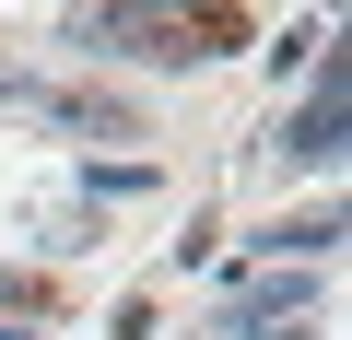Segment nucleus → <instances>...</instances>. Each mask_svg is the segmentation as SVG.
<instances>
[{
  "mask_svg": "<svg viewBox=\"0 0 352 340\" xmlns=\"http://www.w3.org/2000/svg\"><path fill=\"white\" fill-rule=\"evenodd\" d=\"M0 94L36 106V117H59V129H82V141H141V117L118 94H94V82H24V71H0Z\"/></svg>",
  "mask_w": 352,
  "mask_h": 340,
  "instance_id": "1",
  "label": "nucleus"
},
{
  "mask_svg": "<svg viewBox=\"0 0 352 340\" xmlns=\"http://www.w3.org/2000/svg\"><path fill=\"white\" fill-rule=\"evenodd\" d=\"M305 317H317V270H258V282L223 305L235 340H258V328H305Z\"/></svg>",
  "mask_w": 352,
  "mask_h": 340,
  "instance_id": "2",
  "label": "nucleus"
},
{
  "mask_svg": "<svg viewBox=\"0 0 352 340\" xmlns=\"http://www.w3.org/2000/svg\"><path fill=\"white\" fill-rule=\"evenodd\" d=\"M282 164H340V59L317 71V94H305V117H282V141H270Z\"/></svg>",
  "mask_w": 352,
  "mask_h": 340,
  "instance_id": "3",
  "label": "nucleus"
},
{
  "mask_svg": "<svg viewBox=\"0 0 352 340\" xmlns=\"http://www.w3.org/2000/svg\"><path fill=\"white\" fill-rule=\"evenodd\" d=\"M0 317H24V328H59V317H71V293H59L47 270H0Z\"/></svg>",
  "mask_w": 352,
  "mask_h": 340,
  "instance_id": "4",
  "label": "nucleus"
},
{
  "mask_svg": "<svg viewBox=\"0 0 352 340\" xmlns=\"http://www.w3.org/2000/svg\"><path fill=\"white\" fill-rule=\"evenodd\" d=\"M247 36H258V24L235 12V0H212V12H188V47H200V59H235Z\"/></svg>",
  "mask_w": 352,
  "mask_h": 340,
  "instance_id": "5",
  "label": "nucleus"
},
{
  "mask_svg": "<svg viewBox=\"0 0 352 340\" xmlns=\"http://www.w3.org/2000/svg\"><path fill=\"white\" fill-rule=\"evenodd\" d=\"M0 340H12V328H0Z\"/></svg>",
  "mask_w": 352,
  "mask_h": 340,
  "instance_id": "6",
  "label": "nucleus"
}]
</instances>
